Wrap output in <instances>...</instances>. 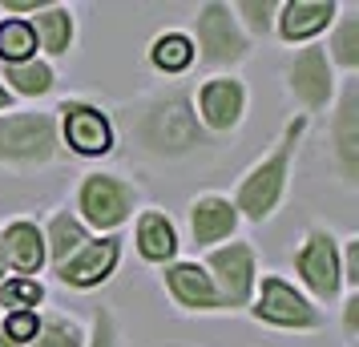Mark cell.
<instances>
[{
  "instance_id": "cell-1",
  "label": "cell",
  "mask_w": 359,
  "mask_h": 347,
  "mask_svg": "<svg viewBox=\"0 0 359 347\" xmlns=\"http://www.w3.org/2000/svg\"><path fill=\"white\" fill-rule=\"evenodd\" d=\"M307 133V114L291 117L283 125V137L275 142V149L259 158L243 174L238 182V194H234V210L238 218H250V222H266V218L278 210V202L287 198V182H291V162H294V149Z\"/></svg>"
},
{
  "instance_id": "cell-2",
  "label": "cell",
  "mask_w": 359,
  "mask_h": 347,
  "mask_svg": "<svg viewBox=\"0 0 359 347\" xmlns=\"http://www.w3.org/2000/svg\"><path fill=\"white\" fill-rule=\"evenodd\" d=\"M133 133H137L142 149L158 154V158H182L206 142L186 89H162L142 101L137 117H133Z\"/></svg>"
},
{
  "instance_id": "cell-3",
  "label": "cell",
  "mask_w": 359,
  "mask_h": 347,
  "mask_svg": "<svg viewBox=\"0 0 359 347\" xmlns=\"http://www.w3.org/2000/svg\"><path fill=\"white\" fill-rule=\"evenodd\" d=\"M57 117L4 114L0 117V165H45L57 158Z\"/></svg>"
},
{
  "instance_id": "cell-4",
  "label": "cell",
  "mask_w": 359,
  "mask_h": 347,
  "mask_svg": "<svg viewBox=\"0 0 359 347\" xmlns=\"http://www.w3.org/2000/svg\"><path fill=\"white\" fill-rule=\"evenodd\" d=\"M194 33H198V57H202V65L234 69L250 57V36L234 20L230 4H218V0L202 4L194 17Z\"/></svg>"
},
{
  "instance_id": "cell-5",
  "label": "cell",
  "mask_w": 359,
  "mask_h": 347,
  "mask_svg": "<svg viewBox=\"0 0 359 347\" xmlns=\"http://www.w3.org/2000/svg\"><path fill=\"white\" fill-rule=\"evenodd\" d=\"M255 291H259V299H255V319L266 323V327H283V331L323 327V311L294 283L283 279V275H262V283Z\"/></svg>"
},
{
  "instance_id": "cell-6",
  "label": "cell",
  "mask_w": 359,
  "mask_h": 347,
  "mask_svg": "<svg viewBox=\"0 0 359 347\" xmlns=\"http://www.w3.org/2000/svg\"><path fill=\"white\" fill-rule=\"evenodd\" d=\"M137 206V186L126 182L121 174H85L77 186V210L81 222L97 231H117Z\"/></svg>"
},
{
  "instance_id": "cell-7",
  "label": "cell",
  "mask_w": 359,
  "mask_h": 347,
  "mask_svg": "<svg viewBox=\"0 0 359 347\" xmlns=\"http://www.w3.org/2000/svg\"><path fill=\"white\" fill-rule=\"evenodd\" d=\"M206 275H210L218 303L222 307H246L259 287V266H255V247L250 243H226L206 254Z\"/></svg>"
},
{
  "instance_id": "cell-8",
  "label": "cell",
  "mask_w": 359,
  "mask_h": 347,
  "mask_svg": "<svg viewBox=\"0 0 359 347\" xmlns=\"http://www.w3.org/2000/svg\"><path fill=\"white\" fill-rule=\"evenodd\" d=\"M294 275L299 283L307 287L315 299H331L343 291V279H339V243H335V234L323 231V226H311L303 234V243L294 250Z\"/></svg>"
},
{
  "instance_id": "cell-9",
  "label": "cell",
  "mask_w": 359,
  "mask_h": 347,
  "mask_svg": "<svg viewBox=\"0 0 359 347\" xmlns=\"http://www.w3.org/2000/svg\"><path fill=\"white\" fill-rule=\"evenodd\" d=\"M327 137H331V162L339 170L343 186L355 190L359 186V85L355 81L343 85Z\"/></svg>"
},
{
  "instance_id": "cell-10",
  "label": "cell",
  "mask_w": 359,
  "mask_h": 347,
  "mask_svg": "<svg viewBox=\"0 0 359 347\" xmlns=\"http://www.w3.org/2000/svg\"><path fill=\"white\" fill-rule=\"evenodd\" d=\"M287 85L299 97V105L311 109V114L331 105V97H335V65L327 61L323 45H307V49L294 53L291 69H287Z\"/></svg>"
},
{
  "instance_id": "cell-11",
  "label": "cell",
  "mask_w": 359,
  "mask_h": 347,
  "mask_svg": "<svg viewBox=\"0 0 359 347\" xmlns=\"http://www.w3.org/2000/svg\"><path fill=\"white\" fill-rule=\"evenodd\" d=\"M61 133H65V146L81 158H101L114 149V125L109 117L101 114L97 105L89 101H61Z\"/></svg>"
},
{
  "instance_id": "cell-12",
  "label": "cell",
  "mask_w": 359,
  "mask_h": 347,
  "mask_svg": "<svg viewBox=\"0 0 359 347\" xmlns=\"http://www.w3.org/2000/svg\"><path fill=\"white\" fill-rule=\"evenodd\" d=\"M246 114V85L238 77H210L198 89V125H206L214 133L238 130V121Z\"/></svg>"
},
{
  "instance_id": "cell-13",
  "label": "cell",
  "mask_w": 359,
  "mask_h": 347,
  "mask_svg": "<svg viewBox=\"0 0 359 347\" xmlns=\"http://www.w3.org/2000/svg\"><path fill=\"white\" fill-rule=\"evenodd\" d=\"M117 259H121V243H117L114 234L109 238H89L77 254H69L65 263L57 266V279L65 283V287H77V291H89V287H97L114 275Z\"/></svg>"
},
{
  "instance_id": "cell-14",
  "label": "cell",
  "mask_w": 359,
  "mask_h": 347,
  "mask_svg": "<svg viewBox=\"0 0 359 347\" xmlns=\"http://www.w3.org/2000/svg\"><path fill=\"white\" fill-rule=\"evenodd\" d=\"M165 291L182 311H222L206 266L198 263H170L165 266Z\"/></svg>"
},
{
  "instance_id": "cell-15",
  "label": "cell",
  "mask_w": 359,
  "mask_h": 347,
  "mask_svg": "<svg viewBox=\"0 0 359 347\" xmlns=\"http://www.w3.org/2000/svg\"><path fill=\"white\" fill-rule=\"evenodd\" d=\"M0 250H4V266H13L17 279H29L45 263V234H41L36 222L17 218L0 231Z\"/></svg>"
},
{
  "instance_id": "cell-16",
  "label": "cell",
  "mask_w": 359,
  "mask_h": 347,
  "mask_svg": "<svg viewBox=\"0 0 359 347\" xmlns=\"http://www.w3.org/2000/svg\"><path fill=\"white\" fill-rule=\"evenodd\" d=\"M335 13H339L335 0H287V4H278V36L287 45L311 41L335 20Z\"/></svg>"
},
{
  "instance_id": "cell-17",
  "label": "cell",
  "mask_w": 359,
  "mask_h": 347,
  "mask_svg": "<svg viewBox=\"0 0 359 347\" xmlns=\"http://www.w3.org/2000/svg\"><path fill=\"white\" fill-rule=\"evenodd\" d=\"M238 231V210L222 194H202L190 202V234L198 247H214Z\"/></svg>"
},
{
  "instance_id": "cell-18",
  "label": "cell",
  "mask_w": 359,
  "mask_h": 347,
  "mask_svg": "<svg viewBox=\"0 0 359 347\" xmlns=\"http://www.w3.org/2000/svg\"><path fill=\"white\" fill-rule=\"evenodd\" d=\"M137 250H142L146 263H174L178 231L162 210H142V218H137Z\"/></svg>"
},
{
  "instance_id": "cell-19",
  "label": "cell",
  "mask_w": 359,
  "mask_h": 347,
  "mask_svg": "<svg viewBox=\"0 0 359 347\" xmlns=\"http://www.w3.org/2000/svg\"><path fill=\"white\" fill-rule=\"evenodd\" d=\"M33 33H36V45H41L45 53H53V57L69 53L73 33H77V25H73V8H65V4H45V8H36Z\"/></svg>"
},
{
  "instance_id": "cell-20",
  "label": "cell",
  "mask_w": 359,
  "mask_h": 347,
  "mask_svg": "<svg viewBox=\"0 0 359 347\" xmlns=\"http://www.w3.org/2000/svg\"><path fill=\"white\" fill-rule=\"evenodd\" d=\"M85 243H89V231H85L81 218L73 215V210H57L49 222V234H45V259H53V266H61Z\"/></svg>"
},
{
  "instance_id": "cell-21",
  "label": "cell",
  "mask_w": 359,
  "mask_h": 347,
  "mask_svg": "<svg viewBox=\"0 0 359 347\" xmlns=\"http://www.w3.org/2000/svg\"><path fill=\"white\" fill-rule=\"evenodd\" d=\"M149 65L158 69V73H186V69L194 65V41L186 33H178V29L158 33L154 45H149Z\"/></svg>"
},
{
  "instance_id": "cell-22",
  "label": "cell",
  "mask_w": 359,
  "mask_h": 347,
  "mask_svg": "<svg viewBox=\"0 0 359 347\" xmlns=\"http://www.w3.org/2000/svg\"><path fill=\"white\" fill-rule=\"evenodd\" d=\"M36 61L33 20H0V65H25Z\"/></svg>"
},
{
  "instance_id": "cell-23",
  "label": "cell",
  "mask_w": 359,
  "mask_h": 347,
  "mask_svg": "<svg viewBox=\"0 0 359 347\" xmlns=\"http://www.w3.org/2000/svg\"><path fill=\"white\" fill-rule=\"evenodd\" d=\"M29 347H85V327L73 319V315L49 311V315H41L36 339Z\"/></svg>"
},
{
  "instance_id": "cell-24",
  "label": "cell",
  "mask_w": 359,
  "mask_h": 347,
  "mask_svg": "<svg viewBox=\"0 0 359 347\" xmlns=\"http://www.w3.org/2000/svg\"><path fill=\"white\" fill-rule=\"evenodd\" d=\"M4 89L8 93H20V97H45L53 89V69L45 61H25V65H4Z\"/></svg>"
},
{
  "instance_id": "cell-25",
  "label": "cell",
  "mask_w": 359,
  "mask_h": 347,
  "mask_svg": "<svg viewBox=\"0 0 359 347\" xmlns=\"http://www.w3.org/2000/svg\"><path fill=\"white\" fill-rule=\"evenodd\" d=\"M323 53H327V61H331V65L355 73V69H359V17H343L339 25H335L331 45H327Z\"/></svg>"
},
{
  "instance_id": "cell-26",
  "label": "cell",
  "mask_w": 359,
  "mask_h": 347,
  "mask_svg": "<svg viewBox=\"0 0 359 347\" xmlns=\"http://www.w3.org/2000/svg\"><path fill=\"white\" fill-rule=\"evenodd\" d=\"M45 303V287L36 279H8L0 283V307H8L13 311H36Z\"/></svg>"
},
{
  "instance_id": "cell-27",
  "label": "cell",
  "mask_w": 359,
  "mask_h": 347,
  "mask_svg": "<svg viewBox=\"0 0 359 347\" xmlns=\"http://www.w3.org/2000/svg\"><path fill=\"white\" fill-rule=\"evenodd\" d=\"M230 13H234V20H243L255 36H266L271 25H275L278 4L275 0H238V4H230Z\"/></svg>"
},
{
  "instance_id": "cell-28",
  "label": "cell",
  "mask_w": 359,
  "mask_h": 347,
  "mask_svg": "<svg viewBox=\"0 0 359 347\" xmlns=\"http://www.w3.org/2000/svg\"><path fill=\"white\" fill-rule=\"evenodd\" d=\"M36 311H13V315H4V323H0V331L13 339L17 347H29L36 339Z\"/></svg>"
},
{
  "instance_id": "cell-29",
  "label": "cell",
  "mask_w": 359,
  "mask_h": 347,
  "mask_svg": "<svg viewBox=\"0 0 359 347\" xmlns=\"http://www.w3.org/2000/svg\"><path fill=\"white\" fill-rule=\"evenodd\" d=\"M85 347H121V335H117V323H114V315H109V307H97L93 331L85 335Z\"/></svg>"
},
{
  "instance_id": "cell-30",
  "label": "cell",
  "mask_w": 359,
  "mask_h": 347,
  "mask_svg": "<svg viewBox=\"0 0 359 347\" xmlns=\"http://www.w3.org/2000/svg\"><path fill=\"white\" fill-rule=\"evenodd\" d=\"M339 279L347 291H359V238L351 234L343 243V254H339Z\"/></svg>"
},
{
  "instance_id": "cell-31",
  "label": "cell",
  "mask_w": 359,
  "mask_h": 347,
  "mask_svg": "<svg viewBox=\"0 0 359 347\" xmlns=\"http://www.w3.org/2000/svg\"><path fill=\"white\" fill-rule=\"evenodd\" d=\"M343 343L347 347L359 343V291H351L347 303H343Z\"/></svg>"
},
{
  "instance_id": "cell-32",
  "label": "cell",
  "mask_w": 359,
  "mask_h": 347,
  "mask_svg": "<svg viewBox=\"0 0 359 347\" xmlns=\"http://www.w3.org/2000/svg\"><path fill=\"white\" fill-rule=\"evenodd\" d=\"M36 8H45L41 0H8L4 4V13H36Z\"/></svg>"
},
{
  "instance_id": "cell-33",
  "label": "cell",
  "mask_w": 359,
  "mask_h": 347,
  "mask_svg": "<svg viewBox=\"0 0 359 347\" xmlns=\"http://www.w3.org/2000/svg\"><path fill=\"white\" fill-rule=\"evenodd\" d=\"M8 101H13V93L4 89V81H0V109H8Z\"/></svg>"
},
{
  "instance_id": "cell-34",
  "label": "cell",
  "mask_w": 359,
  "mask_h": 347,
  "mask_svg": "<svg viewBox=\"0 0 359 347\" xmlns=\"http://www.w3.org/2000/svg\"><path fill=\"white\" fill-rule=\"evenodd\" d=\"M0 347H17V343H13V339H8V335H4V331H0Z\"/></svg>"
},
{
  "instance_id": "cell-35",
  "label": "cell",
  "mask_w": 359,
  "mask_h": 347,
  "mask_svg": "<svg viewBox=\"0 0 359 347\" xmlns=\"http://www.w3.org/2000/svg\"><path fill=\"white\" fill-rule=\"evenodd\" d=\"M0 275H4V250H0Z\"/></svg>"
}]
</instances>
